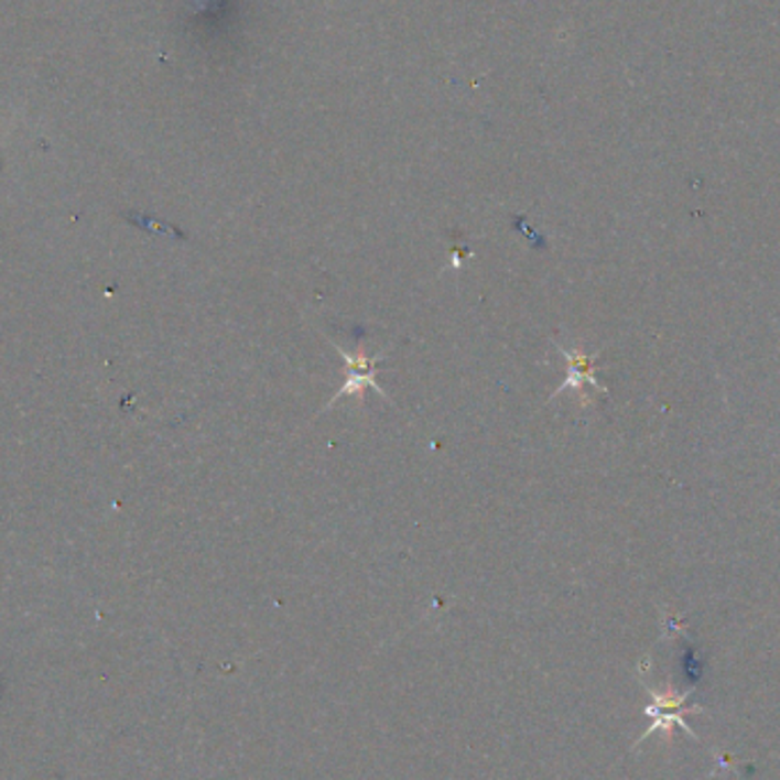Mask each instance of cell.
<instances>
[{
  "label": "cell",
  "mask_w": 780,
  "mask_h": 780,
  "mask_svg": "<svg viewBox=\"0 0 780 780\" xmlns=\"http://www.w3.org/2000/svg\"><path fill=\"white\" fill-rule=\"evenodd\" d=\"M562 354L566 356V361H568V379L560 386V390H555V396L564 393L566 388H573L577 390L582 383H592L596 388H600V383L596 381L594 377V370H592V359L584 351H566L562 349ZM603 390V388H600Z\"/></svg>",
  "instance_id": "obj_2"
},
{
  "label": "cell",
  "mask_w": 780,
  "mask_h": 780,
  "mask_svg": "<svg viewBox=\"0 0 780 780\" xmlns=\"http://www.w3.org/2000/svg\"><path fill=\"white\" fill-rule=\"evenodd\" d=\"M334 347L340 351V356H343L345 364H347V381H345V386L338 390V393L334 396V400L327 404V409H329L336 400H340V398H345V396H356L359 400H364V390H366V388H372V390H377L379 396H386L383 390H381V386L375 381V377H377V364L381 361L379 356H370V354H366L364 349L345 351V349H340L338 345H334Z\"/></svg>",
  "instance_id": "obj_1"
}]
</instances>
